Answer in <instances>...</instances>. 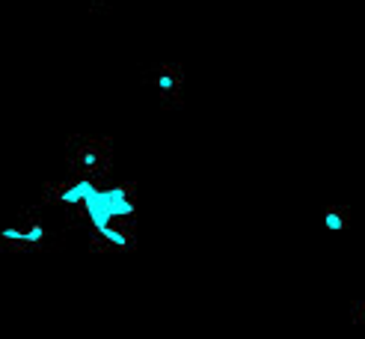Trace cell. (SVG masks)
<instances>
[{"mask_svg":"<svg viewBox=\"0 0 365 339\" xmlns=\"http://www.w3.org/2000/svg\"><path fill=\"white\" fill-rule=\"evenodd\" d=\"M86 241L93 253H104V256H122L131 253L137 247V223H104L86 232Z\"/></svg>","mask_w":365,"mask_h":339,"instance_id":"cell-6","label":"cell"},{"mask_svg":"<svg viewBox=\"0 0 365 339\" xmlns=\"http://www.w3.org/2000/svg\"><path fill=\"white\" fill-rule=\"evenodd\" d=\"M351 318H354V325L365 330V295L359 300H354V307H351Z\"/></svg>","mask_w":365,"mask_h":339,"instance_id":"cell-9","label":"cell"},{"mask_svg":"<svg viewBox=\"0 0 365 339\" xmlns=\"http://www.w3.org/2000/svg\"><path fill=\"white\" fill-rule=\"evenodd\" d=\"M324 226L330 232H348L351 229V208L341 203L324 206Z\"/></svg>","mask_w":365,"mask_h":339,"instance_id":"cell-7","label":"cell"},{"mask_svg":"<svg viewBox=\"0 0 365 339\" xmlns=\"http://www.w3.org/2000/svg\"><path fill=\"white\" fill-rule=\"evenodd\" d=\"M66 229L63 214L45 203L24 206L6 226H0V253H48L63 244Z\"/></svg>","mask_w":365,"mask_h":339,"instance_id":"cell-1","label":"cell"},{"mask_svg":"<svg viewBox=\"0 0 365 339\" xmlns=\"http://www.w3.org/2000/svg\"><path fill=\"white\" fill-rule=\"evenodd\" d=\"M137 214H140V193L134 182L101 185L81 211L75 229L89 232L104 223H137Z\"/></svg>","mask_w":365,"mask_h":339,"instance_id":"cell-2","label":"cell"},{"mask_svg":"<svg viewBox=\"0 0 365 339\" xmlns=\"http://www.w3.org/2000/svg\"><path fill=\"white\" fill-rule=\"evenodd\" d=\"M66 167L71 176L107 178L113 167V140L93 134H71L66 140Z\"/></svg>","mask_w":365,"mask_h":339,"instance_id":"cell-4","label":"cell"},{"mask_svg":"<svg viewBox=\"0 0 365 339\" xmlns=\"http://www.w3.org/2000/svg\"><path fill=\"white\" fill-rule=\"evenodd\" d=\"M104 185V178H89V176H66V178H51L42 188L39 203H45L48 208L60 211L63 221L68 223V229L78 226L81 211L86 208V203L93 200V193Z\"/></svg>","mask_w":365,"mask_h":339,"instance_id":"cell-3","label":"cell"},{"mask_svg":"<svg viewBox=\"0 0 365 339\" xmlns=\"http://www.w3.org/2000/svg\"><path fill=\"white\" fill-rule=\"evenodd\" d=\"M143 86L160 111H178L185 104V89H187V69L181 63H158L143 71Z\"/></svg>","mask_w":365,"mask_h":339,"instance_id":"cell-5","label":"cell"},{"mask_svg":"<svg viewBox=\"0 0 365 339\" xmlns=\"http://www.w3.org/2000/svg\"><path fill=\"white\" fill-rule=\"evenodd\" d=\"M83 4H86V12L96 18H104L113 12V0H83Z\"/></svg>","mask_w":365,"mask_h":339,"instance_id":"cell-8","label":"cell"}]
</instances>
